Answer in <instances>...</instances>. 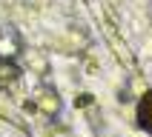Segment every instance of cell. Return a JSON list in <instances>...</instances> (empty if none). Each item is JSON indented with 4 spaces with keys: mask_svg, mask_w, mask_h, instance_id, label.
I'll use <instances>...</instances> for the list:
<instances>
[{
    "mask_svg": "<svg viewBox=\"0 0 152 137\" xmlns=\"http://www.w3.org/2000/svg\"><path fill=\"white\" fill-rule=\"evenodd\" d=\"M17 74V68H12V66H0V80H9V77H15Z\"/></svg>",
    "mask_w": 152,
    "mask_h": 137,
    "instance_id": "2",
    "label": "cell"
},
{
    "mask_svg": "<svg viewBox=\"0 0 152 137\" xmlns=\"http://www.w3.org/2000/svg\"><path fill=\"white\" fill-rule=\"evenodd\" d=\"M138 120H141V126L146 131H152V94H146L141 106H138Z\"/></svg>",
    "mask_w": 152,
    "mask_h": 137,
    "instance_id": "1",
    "label": "cell"
}]
</instances>
